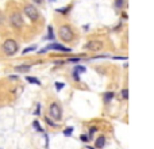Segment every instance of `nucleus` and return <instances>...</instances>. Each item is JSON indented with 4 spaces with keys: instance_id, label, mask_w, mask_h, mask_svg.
<instances>
[{
    "instance_id": "1",
    "label": "nucleus",
    "mask_w": 154,
    "mask_h": 149,
    "mask_svg": "<svg viewBox=\"0 0 154 149\" xmlns=\"http://www.w3.org/2000/svg\"><path fill=\"white\" fill-rule=\"evenodd\" d=\"M3 52L6 56H8V57H11V56H14V54L18 52V42L15 41V39H6V41L3 42Z\"/></svg>"
},
{
    "instance_id": "2",
    "label": "nucleus",
    "mask_w": 154,
    "mask_h": 149,
    "mask_svg": "<svg viewBox=\"0 0 154 149\" xmlns=\"http://www.w3.org/2000/svg\"><path fill=\"white\" fill-rule=\"evenodd\" d=\"M58 35H60V38L62 39L64 42H72L74 38V33L73 30H72L71 26L68 25H64L60 27V30H58Z\"/></svg>"
},
{
    "instance_id": "3",
    "label": "nucleus",
    "mask_w": 154,
    "mask_h": 149,
    "mask_svg": "<svg viewBox=\"0 0 154 149\" xmlns=\"http://www.w3.org/2000/svg\"><path fill=\"white\" fill-rule=\"evenodd\" d=\"M49 114H50V117L54 121H61V118H62L61 106L58 105L57 102H53L50 105V107H49Z\"/></svg>"
},
{
    "instance_id": "4",
    "label": "nucleus",
    "mask_w": 154,
    "mask_h": 149,
    "mask_svg": "<svg viewBox=\"0 0 154 149\" xmlns=\"http://www.w3.org/2000/svg\"><path fill=\"white\" fill-rule=\"evenodd\" d=\"M24 14L30 20H32V22H35V20L39 19V11L37 10L35 6H32V4L24 6Z\"/></svg>"
},
{
    "instance_id": "5",
    "label": "nucleus",
    "mask_w": 154,
    "mask_h": 149,
    "mask_svg": "<svg viewBox=\"0 0 154 149\" xmlns=\"http://www.w3.org/2000/svg\"><path fill=\"white\" fill-rule=\"evenodd\" d=\"M47 50H58V52H64V53H71L72 49L71 48H68V46H64V45L61 44H57V42H53V44L47 45L45 49H42L41 53H45V52Z\"/></svg>"
},
{
    "instance_id": "6",
    "label": "nucleus",
    "mask_w": 154,
    "mask_h": 149,
    "mask_svg": "<svg viewBox=\"0 0 154 149\" xmlns=\"http://www.w3.org/2000/svg\"><path fill=\"white\" fill-rule=\"evenodd\" d=\"M10 23L14 29H20L23 26V18L19 12H12L10 15Z\"/></svg>"
},
{
    "instance_id": "7",
    "label": "nucleus",
    "mask_w": 154,
    "mask_h": 149,
    "mask_svg": "<svg viewBox=\"0 0 154 149\" xmlns=\"http://www.w3.org/2000/svg\"><path fill=\"white\" fill-rule=\"evenodd\" d=\"M103 48V42L101 41H89L85 45V49L89 52H99Z\"/></svg>"
},
{
    "instance_id": "8",
    "label": "nucleus",
    "mask_w": 154,
    "mask_h": 149,
    "mask_svg": "<svg viewBox=\"0 0 154 149\" xmlns=\"http://www.w3.org/2000/svg\"><path fill=\"white\" fill-rule=\"evenodd\" d=\"M104 145H106V137H104V136H99L96 138L95 146H96L97 149H101V148H104Z\"/></svg>"
},
{
    "instance_id": "9",
    "label": "nucleus",
    "mask_w": 154,
    "mask_h": 149,
    "mask_svg": "<svg viewBox=\"0 0 154 149\" xmlns=\"http://www.w3.org/2000/svg\"><path fill=\"white\" fill-rule=\"evenodd\" d=\"M30 69H31V65H18V67H15V71L18 73H27L30 72Z\"/></svg>"
},
{
    "instance_id": "10",
    "label": "nucleus",
    "mask_w": 154,
    "mask_h": 149,
    "mask_svg": "<svg viewBox=\"0 0 154 149\" xmlns=\"http://www.w3.org/2000/svg\"><path fill=\"white\" fill-rule=\"evenodd\" d=\"M114 96H115V94H114L112 91H107L103 94V99H104V102L106 103H109V102L114 99Z\"/></svg>"
},
{
    "instance_id": "11",
    "label": "nucleus",
    "mask_w": 154,
    "mask_h": 149,
    "mask_svg": "<svg viewBox=\"0 0 154 149\" xmlns=\"http://www.w3.org/2000/svg\"><path fill=\"white\" fill-rule=\"evenodd\" d=\"M26 80H27L30 84H37V86H41V80L37 79V77H34V76H27V77H26Z\"/></svg>"
},
{
    "instance_id": "12",
    "label": "nucleus",
    "mask_w": 154,
    "mask_h": 149,
    "mask_svg": "<svg viewBox=\"0 0 154 149\" xmlns=\"http://www.w3.org/2000/svg\"><path fill=\"white\" fill-rule=\"evenodd\" d=\"M73 72H76V73H78V75H80V73L87 72V68L83 67V65H76V67H74V71H73Z\"/></svg>"
},
{
    "instance_id": "13",
    "label": "nucleus",
    "mask_w": 154,
    "mask_h": 149,
    "mask_svg": "<svg viewBox=\"0 0 154 149\" xmlns=\"http://www.w3.org/2000/svg\"><path fill=\"white\" fill-rule=\"evenodd\" d=\"M47 37H46V38L47 39H54L55 38V34H54V31H53V27H51V26H47Z\"/></svg>"
},
{
    "instance_id": "14",
    "label": "nucleus",
    "mask_w": 154,
    "mask_h": 149,
    "mask_svg": "<svg viewBox=\"0 0 154 149\" xmlns=\"http://www.w3.org/2000/svg\"><path fill=\"white\" fill-rule=\"evenodd\" d=\"M69 10H71V6H66V7H64V8H57L55 12H60V14H62V15H66V14L69 12Z\"/></svg>"
},
{
    "instance_id": "15",
    "label": "nucleus",
    "mask_w": 154,
    "mask_h": 149,
    "mask_svg": "<svg viewBox=\"0 0 154 149\" xmlns=\"http://www.w3.org/2000/svg\"><path fill=\"white\" fill-rule=\"evenodd\" d=\"M34 50H37V45H32V46H29V48H26V49H23L22 54H23V56H24V54L30 53V52H34Z\"/></svg>"
},
{
    "instance_id": "16",
    "label": "nucleus",
    "mask_w": 154,
    "mask_h": 149,
    "mask_svg": "<svg viewBox=\"0 0 154 149\" xmlns=\"http://www.w3.org/2000/svg\"><path fill=\"white\" fill-rule=\"evenodd\" d=\"M45 121H46V124H47L49 126H51V127H57L58 126L57 122H53V119H51V118H49V117H46Z\"/></svg>"
},
{
    "instance_id": "17",
    "label": "nucleus",
    "mask_w": 154,
    "mask_h": 149,
    "mask_svg": "<svg viewBox=\"0 0 154 149\" xmlns=\"http://www.w3.org/2000/svg\"><path fill=\"white\" fill-rule=\"evenodd\" d=\"M120 98H122L123 100H127V99H128V89L127 88L122 89V92H120Z\"/></svg>"
},
{
    "instance_id": "18",
    "label": "nucleus",
    "mask_w": 154,
    "mask_h": 149,
    "mask_svg": "<svg viewBox=\"0 0 154 149\" xmlns=\"http://www.w3.org/2000/svg\"><path fill=\"white\" fill-rule=\"evenodd\" d=\"M124 6H126L124 0H115V7L116 8H120V10H122Z\"/></svg>"
},
{
    "instance_id": "19",
    "label": "nucleus",
    "mask_w": 154,
    "mask_h": 149,
    "mask_svg": "<svg viewBox=\"0 0 154 149\" xmlns=\"http://www.w3.org/2000/svg\"><path fill=\"white\" fill-rule=\"evenodd\" d=\"M72 133H73V127H72V126L66 127V129L64 130V136H66V137H71Z\"/></svg>"
},
{
    "instance_id": "20",
    "label": "nucleus",
    "mask_w": 154,
    "mask_h": 149,
    "mask_svg": "<svg viewBox=\"0 0 154 149\" xmlns=\"http://www.w3.org/2000/svg\"><path fill=\"white\" fill-rule=\"evenodd\" d=\"M32 126H34V129H37V130H38V132H41V133H42V132H43V129H42V127H41V125H39V122H38V121H34V122H32Z\"/></svg>"
},
{
    "instance_id": "21",
    "label": "nucleus",
    "mask_w": 154,
    "mask_h": 149,
    "mask_svg": "<svg viewBox=\"0 0 154 149\" xmlns=\"http://www.w3.org/2000/svg\"><path fill=\"white\" fill-rule=\"evenodd\" d=\"M54 86H55V89H57V91H61V89L65 87V84L64 83H61V81H55Z\"/></svg>"
},
{
    "instance_id": "22",
    "label": "nucleus",
    "mask_w": 154,
    "mask_h": 149,
    "mask_svg": "<svg viewBox=\"0 0 154 149\" xmlns=\"http://www.w3.org/2000/svg\"><path fill=\"white\" fill-rule=\"evenodd\" d=\"M81 57H73V58H68V63H80Z\"/></svg>"
},
{
    "instance_id": "23",
    "label": "nucleus",
    "mask_w": 154,
    "mask_h": 149,
    "mask_svg": "<svg viewBox=\"0 0 154 149\" xmlns=\"http://www.w3.org/2000/svg\"><path fill=\"white\" fill-rule=\"evenodd\" d=\"M95 132H97V127H91V129H89V138L93 136V133H95Z\"/></svg>"
},
{
    "instance_id": "24",
    "label": "nucleus",
    "mask_w": 154,
    "mask_h": 149,
    "mask_svg": "<svg viewBox=\"0 0 154 149\" xmlns=\"http://www.w3.org/2000/svg\"><path fill=\"white\" fill-rule=\"evenodd\" d=\"M81 141H84V142H88V141H89V137L85 136V134H83V136H81Z\"/></svg>"
},
{
    "instance_id": "25",
    "label": "nucleus",
    "mask_w": 154,
    "mask_h": 149,
    "mask_svg": "<svg viewBox=\"0 0 154 149\" xmlns=\"http://www.w3.org/2000/svg\"><path fill=\"white\" fill-rule=\"evenodd\" d=\"M73 79L76 80V81H80V75L76 73V72H73Z\"/></svg>"
},
{
    "instance_id": "26",
    "label": "nucleus",
    "mask_w": 154,
    "mask_h": 149,
    "mask_svg": "<svg viewBox=\"0 0 154 149\" xmlns=\"http://www.w3.org/2000/svg\"><path fill=\"white\" fill-rule=\"evenodd\" d=\"M39 108H41V105L38 103V105H37V110L34 111V114H35V115H39V113H41V110H39Z\"/></svg>"
},
{
    "instance_id": "27",
    "label": "nucleus",
    "mask_w": 154,
    "mask_h": 149,
    "mask_svg": "<svg viewBox=\"0 0 154 149\" xmlns=\"http://www.w3.org/2000/svg\"><path fill=\"white\" fill-rule=\"evenodd\" d=\"M10 80H14V81H16V80H18V76H16V75H10Z\"/></svg>"
},
{
    "instance_id": "28",
    "label": "nucleus",
    "mask_w": 154,
    "mask_h": 149,
    "mask_svg": "<svg viewBox=\"0 0 154 149\" xmlns=\"http://www.w3.org/2000/svg\"><path fill=\"white\" fill-rule=\"evenodd\" d=\"M3 22H4V16H3V14L0 12V26L3 25Z\"/></svg>"
},
{
    "instance_id": "29",
    "label": "nucleus",
    "mask_w": 154,
    "mask_h": 149,
    "mask_svg": "<svg viewBox=\"0 0 154 149\" xmlns=\"http://www.w3.org/2000/svg\"><path fill=\"white\" fill-rule=\"evenodd\" d=\"M32 1H34L35 4H42L43 3V0H32Z\"/></svg>"
},
{
    "instance_id": "30",
    "label": "nucleus",
    "mask_w": 154,
    "mask_h": 149,
    "mask_svg": "<svg viewBox=\"0 0 154 149\" xmlns=\"http://www.w3.org/2000/svg\"><path fill=\"white\" fill-rule=\"evenodd\" d=\"M88 148H89V149H95V148H91V146H88Z\"/></svg>"
},
{
    "instance_id": "31",
    "label": "nucleus",
    "mask_w": 154,
    "mask_h": 149,
    "mask_svg": "<svg viewBox=\"0 0 154 149\" xmlns=\"http://www.w3.org/2000/svg\"><path fill=\"white\" fill-rule=\"evenodd\" d=\"M50 1H55V0H50Z\"/></svg>"
}]
</instances>
